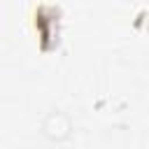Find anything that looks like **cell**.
<instances>
[{
  "label": "cell",
  "instance_id": "obj_1",
  "mask_svg": "<svg viewBox=\"0 0 149 149\" xmlns=\"http://www.w3.org/2000/svg\"><path fill=\"white\" fill-rule=\"evenodd\" d=\"M70 133H72V121H70V116L65 112L51 109L44 116V121H42V135L49 137L51 142H63V140L70 137Z\"/></svg>",
  "mask_w": 149,
  "mask_h": 149
}]
</instances>
